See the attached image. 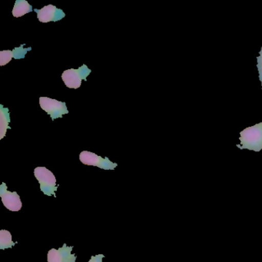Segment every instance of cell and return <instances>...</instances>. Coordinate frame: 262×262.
Wrapping results in <instances>:
<instances>
[{"mask_svg":"<svg viewBox=\"0 0 262 262\" xmlns=\"http://www.w3.org/2000/svg\"><path fill=\"white\" fill-rule=\"evenodd\" d=\"M240 144L237 145L240 149L259 151L262 150V122L245 128L240 133Z\"/></svg>","mask_w":262,"mask_h":262,"instance_id":"obj_1","label":"cell"},{"mask_svg":"<svg viewBox=\"0 0 262 262\" xmlns=\"http://www.w3.org/2000/svg\"><path fill=\"white\" fill-rule=\"evenodd\" d=\"M34 174L40 185V189L43 194L56 197V192L58 187L56 185V179L53 173L46 167H37L35 168Z\"/></svg>","mask_w":262,"mask_h":262,"instance_id":"obj_2","label":"cell"},{"mask_svg":"<svg viewBox=\"0 0 262 262\" xmlns=\"http://www.w3.org/2000/svg\"><path fill=\"white\" fill-rule=\"evenodd\" d=\"M91 70L86 65H82L77 70L71 69L66 70L62 75L64 83L70 89H79L82 85V81H86L87 77L91 73Z\"/></svg>","mask_w":262,"mask_h":262,"instance_id":"obj_3","label":"cell"},{"mask_svg":"<svg viewBox=\"0 0 262 262\" xmlns=\"http://www.w3.org/2000/svg\"><path fill=\"white\" fill-rule=\"evenodd\" d=\"M39 105L43 111L47 112L50 115L53 121L56 119L62 118L63 115L69 113L66 102H59L56 99L48 97H40Z\"/></svg>","mask_w":262,"mask_h":262,"instance_id":"obj_4","label":"cell"},{"mask_svg":"<svg viewBox=\"0 0 262 262\" xmlns=\"http://www.w3.org/2000/svg\"><path fill=\"white\" fill-rule=\"evenodd\" d=\"M79 160L84 165L99 167L105 170H114L118 166L117 163L111 162L108 158L105 157L103 159L101 156L88 151H83L80 153Z\"/></svg>","mask_w":262,"mask_h":262,"instance_id":"obj_5","label":"cell"},{"mask_svg":"<svg viewBox=\"0 0 262 262\" xmlns=\"http://www.w3.org/2000/svg\"><path fill=\"white\" fill-rule=\"evenodd\" d=\"M0 197L2 199L4 206L11 211H19L22 208L20 197L16 191H8L5 183L0 185Z\"/></svg>","mask_w":262,"mask_h":262,"instance_id":"obj_6","label":"cell"},{"mask_svg":"<svg viewBox=\"0 0 262 262\" xmlns=\"http://www.w3.org/2000/svg\"><path fill=\"white\" fill-rule=\"evenodd\" d=\"M73 248V246H67V244L59 249L52 248L47 255L48 262H76V254H71Z\"/></svg>","mask_w":262,"mask_h":262,"instance_id":"obj_7","label":"cell"},{"mask_svg":"<svg viewBox=\"0 0 262 262\" xmlns=\"http://www.w3.org/2000/svg\"><path fill=\"white\" fill-rule=\"evenodd\" d=\"M37 13V17L40 22L47 24L50 22H57L61 20L66 16L63 10L58 9L53 5H48L44 7L41 10H35Z\"/></svg>","mask_w":262,"mask_h":262,"instance_id":"obj_8","label":"cell"},{"mask_svg":"<svg viewBox=\"0 0 262 262\" xmlns=\"http://www.w3.org/2000/svg\"><path fill=\"white\" fill-rule=\"evenodd\" d=\"M10 122V113L8 108H4L0 105V139H4L7 134V129L10 128L9 124Z\"/></svg>","mask_w":262,"mask_h":262,"instance_id":"obj_9","label":"cell"},{"mask_svg":"<svg viewBox=\"0 0 262 262\" xmlns=\"http://www.w3.org/2000/svg\"><path fill=\"white\" fill-rule=\"evenodd\" d=\"M33 7L26 0H16L13 10L14 17L19 18L33 11Z\"/></svg>","mask_w":262,"mask_h":262,"instance_id":"obj_10","label":"cell"},{"mask_svg":"<svg viewBox=\"0 0 262 262\" xmlns=\"http://www.w3.org/2000/svg\"><path fill=\"white\" fill-rule=\"evenodd\" d=\"M15 243L12 239L11 233L7 230L0 231V249L5 250L7 248H13Z\"/></svg>","mask_w":262,"mask_h":262,"instance_id":"obj_11","label":"cell"},{"mask_svg":"<svg viewBox=\"0 0 262 262\" xmlns=\"http://www.w3.org/2000/svg\"><path fill=\"white\" fill-rule=\"evenodd\" d=\"M32 50L31 47L30 48H24V44L21 45L19 47H16L14 50H13V58L15 59H21L25 58L26 55H27V52Z\"/></svg>","mask_w":262,"mask_h":262,"instance_id":"obj_12","label":"cell"},{"mask_svg":"<svg viewBox=\"0 0 262 262\" xmlns=\"http://www.w3.org/2000/svg\"><path fill=\"white\" fill-rule=\"evenodd\" d=\"M13 58V53L11 50H4L0 52V66L4 67L11 61Z\"/></svg>","mask_w":262,"mask_h":262,"instance_id":"obj_13","label":"cell"},{"mask_svg":"<svg viewBox=\"0 0 262 262\" xmlns=\"http://www.w3.org/2000/svg\"><path fill=\"white\" fill-rule=\"evenodd\" d=\"M257 71H258L259 80L261 84L262 89V47L259 52V56L257 57Z\"/></svg>","mask_w":262,"mask_h":262,"instance_id":"obj_14","label":"cell"},{"mask_svg":"<svg viewBox=\"0 0 262 262\" xmlns=\"http://www.w3.org/2000/svg\"><path fill=\"white\" fill-rule=\"evenodd\" d=\"M103 258V254H97L96 256H92L89 262H103L102 261V259Z\"/></svg>","mask_w":262,"mask_h":262,"instance_id":"obj_15","label":"cell"}]
</instances>
